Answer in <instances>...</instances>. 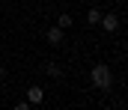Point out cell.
Listing matches in <instances>:
<instances>
[{
    "instance_id": "1",
    "label": "cell",
    "mask_w": 128,
    "mask_h": 110,
    "mask_svg": "<svg viewBox=\"0 0 128 110\" xmlns=\"http://www.w3.org/2000/svg\"><path fill=\"white\" fill-rule=\"evenodd\" d=\"M90 80H92V86H96V89L110 92V89H113V72H110V66L96 63V66H92V72H90Z\"/></svg>"
},
{
    "instance_id": "2",
    "label": "cell",
    "mask_w": 128,
    "mask_h": 110,
    "mask_svg": "<svg viewBox=\"0 0 128 110\" xmlns=\"http://www.w3.org/2000/svg\"><path fill=\"white\" fill-rule=\"evenodd\" d=\"M45 39H48V45H54V48H57V45H63L66 33L57 27V24H54V27H48V30H45Z\"/></svg>"
},
{
    "instance_id": "3",
    "label": "cell",
    "mask_w": 128,
    "mask_h": 110,
    "mask_svg": "<svg viewBox=\"0 0 128 110\" xmlns=\"http://www.w3.org/2000/svg\"><path fill=\"white\" fill-rule=\"evenodd\" d=\"M98 24H101L107 33H116V30H119V15H113V12H110V15H101Z\"/></svg>"
},
{
    "instance_id": "4",
    "label": "cell",
    "mask_w": 128,
    "mask_h": 110,
    "mask_svg": "<svg viewBox=\"0 0 128 110\" xmlns=\"http://www.w3.org/2000/svg\"><path fill=\"white\" fill-rule=\"evenodd\" d=\"M27 101H30V104H42V101H45V89H42V86H30V89H27Z\"/></svg>"
},
{
    "instance_id": "5",
    "label": "cell",
    "mask_w": 128,
    "mask_h": 110,
    "mask_svg": "<svg viewBox=\"0 0 128 110\" xmlns=\"http://www.w3.org/2000/svg\"><path fill=\"white\" fill-rule=\"evenodd\" d=\"M45 72H48V77H63V66H57V63H48V66H45Z\"/></svg>"
},
{
    "instance_id": "6",
    "label": "cell",
    "mask_w": 128,
    "mask_h": 110,
    "mask_svg": "<svg viewBox=\"0 0 128 110\" xmlns=\"http://www.w3.org/2000/svg\"><path fill=\"white\" fill-rule=\"evenodd\" d=\"M57 27H60V30H68V27H72V15H68V12H60V18H57Z\"/></svg>"
},
{
    "instance_id": "7",
    "label": "cell",
    "mask_w": 128,
    "mask_h": 110,
    "mask_svg": "<svg viewBox=\"0 0 128 110\" xmlns=\"http://www.w3.org/2000/svg\"><path fill=\"white\" fill-rule=\"evenodd\" d=\"M86 21H90V24H98V21H101V9H90V12H86Z\"/></svg>"
},
{
    "instance_id": "8",
    "label": "cell",
    "mask_w": 128,
    "mask_h": 110,
    "mask_svg": "<svg viewBox=\"0 0 128 110\" xmlns=\"http://www.w3.org/2000/svg\"><path fill=\"white\" fill-rule=\"evenodd\" d=\"M15 110H33V104H30V101H18V104H15Z\"/></svg>"
},
{
    "instance_id": "9",
    "label": "cell",
    "mask_w": 128,
    "mask_h": 110,
    "mask_svg": "<svg viewBox=\"0 0 128 110\" xmlns=\"http://www.w3.org/2000/svg\"><path fill=\"white\" fill-rule=\"evenodd\" d=\"M0 77H3V63H0Z\"/></svg>"
},
{
    "instance_id": "10",
    "label": "cell",
    "mask_w": 128,
    "mask_h": 110,
    "mask_svg": "<svg viewBox=\"0 0 128 110\" xmlns=\"http://www.w3.org/2000/svg\"><path fill=\"white\" fill-rule=\"evenodd\" d=\"M0 89H3V80H0Z\"/></svg>"
}]
</instances>
